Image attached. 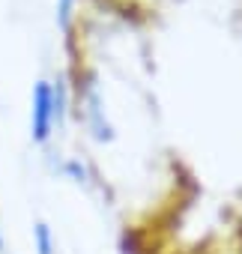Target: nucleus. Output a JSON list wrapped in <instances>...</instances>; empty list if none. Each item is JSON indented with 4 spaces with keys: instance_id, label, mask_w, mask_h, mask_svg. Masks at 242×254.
<instances>
[{
    "instance_id": "f257e3e1",
    "label": "nucleus",
    "mask_w": 242,
    "mask_h": 254,
    "mask_svg": "<svg viewBox=\"0 0 242 254\" xmlns=\"http://www.w3.org/2000/svg\"><path fill=\"white\" fill-rule=\"evenodd\" d=\"M57 105V96L48 84H39L36 87V96H33V132L39 141L48 138V129H51V117H54V108Z\"/></svg>"
},
{
    "instance_id": "f03ea898",
    "label": "nucleus",
    "mask_w": 242,
    "mask_h": 254,
    "mask_svg": "<svg viewBox=\"0 0 242 254\" xmlns=\"http://www.w3.org/2000/svg\"><path fill=\"white\" fill-rule=\"evenodd\" d=\"M39 248H42V254H51V239H48V227L45 224H39Z\"/></svg>"
}]
</instances>
